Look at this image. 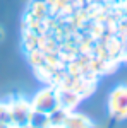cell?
I'll use <instances>...</instances> for the list:
<instances>
[{
  "label": "cell",
  "instance_id": "cell-8",
  "mask_svg": "<svg viewBox=\"0 0 127 128\" xmlns=\"http://www.w3.org/2000/svg\"><path fill=\"white\" fill-rule=\"evenodd\" d=\"M0 125L10 126V113H9V106L7 104H0Z\"/></svg>",
  "mask_w": 127,
  "mask_h": 128
},
{
  "label": "cell",
  "instance_id": "cell-10",
  "mask_svg": "<svg viewBox=\"0 0 127 128\" xmlns=\"http://www.w3.org/2000/svg\"><path fill=\"white\" fill-rule=\"evenodd\" d=\"M22 128H31V126H29V125H26V126H22Z\"/></svg>",
  "mask_w": 127,
  "mask_h": 128
},
{
  "label": "cell",
  "instance_id": "cell-7",
  "mask_svg": "<svg viewBox=\"0 0 127 128\" xmlns=\"http://www.w3.org/2000/svg\"><path fill=\"white\" fill-rule=\"evenodd\" d=\"M67 113H69V111H65V109H62V108H55V109H53V111L48 114L52 126H53V128H60V126H62L64 118H65V114H67Z\"/></svg>",
  "mask_w": 127,
  "mask_h": 128
},
{
  "label": "cell",
  "instance_id": "cell-5",
  "mask_svg": "<svg viewBox=\"0 0 127 128\" xmlns=\"http://www.w3.org/2000/svg\"><path fill=\"white\" fill-rule=\"evenodd\" d=\"M60 128H93V123H91V120L88 116H84L81 113L69 111Z\"/></svg>",
  "mask_w": 127,
  "mask_h": 128
},
{
  "label": "cell",
  "instance_id": "cell-2",
  "mask_svg": "<svg viewBox=\"0 0 127 128\" xmlns=\"http://www.w3.org/2000/svg\"><path fill=\"white\" fill-rule=\"evenodd\" d=\"M9 113H10V126L12 128H22L29 123L31 113V102L24 101V99H14L9 104Z\"/></svg>",
  "mask_w": 127,
  "mask_h": 128
},
{
  "label": "cell",
  "instance_id": "cell-3",
  "mask_svg": "<svg viewBox=\"0 0 127 128\" xmlns=\"http://www.w3.org/2000/svg\"><path fill=\"white\" fill-rule=\"evenodd\" d=\"M31 108H33V111L50 114L55 108H59L57 90L55 89H43V90H39L38 94L33 98V101H31Z\"/></svg>",
  "mask_w": 127,
  "mask_h": 128
},
{
  "label": "cell",
  "instance_id": "cell-9",
  "mask_svg": "<svg viewBox=\"0 0 127 128\" xmlns=\"http://www.w3.org/2000/svg\"><path fill=\"white\" fill-rule=\"evenodd\" d=\"M0 128H10V126H5V125H0Z\"/></svg>",
  "mask_w": 127,
  "mask_h": 128
},
{
  "label": "cell",
  "instance_id": "cell-4",
  "mask_svg": "<svg viewBox=\"0 0 127 128\" xmlns=\"http://www.w3.org/2000/svg\"><path fill=\"white\" fill-rule=\"evenodd\" d=\"M81 98L82 96L79 92H76L74 89L67 87V86L57 89V102H59V108L65 109V111H72L79 104Z\"/></svg>",
  "mask_w": 127,
  "mask_h": 128
},
{
  "label": "cell",
  "instance_id": "cell-6",
  "mask_svg": "<svg viewBox=\"0 0 127 128\" xmlns=\"http://www.w3.org/2000/svg\"><path fill=\"white\" fill-rule=\"evenodd\" d=\"M31 128H53L52 123H50V118L48 114L45 113H38V111H33L31 113V118H29V123H28Z\"/></svg>",
  "mask_w": 127,
  "mask_h": 128
},
{
  "label": "cell",
  "instance_id": "cell-1",
  "mask_svg": "<svg viewBox=\"0 0 127 128\" xmlns=\"http://www.w3.org/2000/svg\"><path fill=\"white\" fill-rule=\"evenodd\" d=\"M108 111L115 120H127V84L117 86L110 92Z\"/></svg>",
  "mask_w": 127,
  "mask_h": 128
},
{
  "label": "cell",
  "instance_id": "cell-11",
  "mask_svg": "<svg viewBox=\"0 0 127 128\" xmlns=\"http://www.w3.org/2000/svg\"><path fill=\"white\" fill-rule=\"evenodd\" d=\"M0 36H2V31H0Z\"/></svg>",
  "mask_w": 127,
  "mask_h": 128
}]
</instances>
